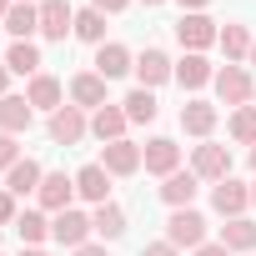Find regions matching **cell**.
<instances>
[{
    "label": "cell",
    "instance_id": "cell-3",
    "mask_svg": "<svg viewBox=\"0 0 256 256\" xmlns=\"http://www.w3.org/2000/svg\"><path fill=\"white\" fill-rule=\"evenodd\" d=\"M191 171L201 176V181H226L231 176V151L226 146H196V156H191Z\"/></svg>",
    "mask_w": 256,
    "mask_h": 256
},
{
    "label": "cell",
    "instance_id": "cell-42",
    "mask_svg": "<svg viewBox=\"0 0 256 256\" xmlns=\"http://www.w3.org/2000/svg\"><path fill=\"white\" fill-rule=\"evenodd\" d=\"M251 66H256V40H251Z\"/></svg>",
    "mask_w": 256,
    "mask_h": 256
},
{
    "label": "cell",
    "instance_id": "cell-29",
    "mask_svg": "<svg viewBox=\"0 0 256 256\" xmlns=\"http://www.w3.org/2000/svg\"><path fill=\"white\" fill-rule=\"evenodd\" d=\"M176 80L196 90V86H206V80H216V76H211V66H206V56H186V60L176 66Z\"/></svg>",
    "mask_w": 256,
    "mask_h": 256
},
{
    "label": "cell",
    "instance_id": "cell-7",
    "mask_svg": "<svg viewBox=\"0 0 256 256\" xmlns=\"http://www.w3.org/2000/svg\"><path fill=\"white\" fill-rule=\"evenodd\" d=\"M30 120H36V106L26 96H0V131H6V136L30 131Z\"/></svg>",
    "mask_w": 256,
    "mask_h": 256
},
{
    "label": "cell",
    "instance_id": "cell-23",
    "mask_svg": "<svg viewBox=\"0 0 256 256\" xmlns=\"http://www.w3.org/2000/svg\"><path fill=\"white\" fill-rule=\"evenodd\" d=\"M26 100H30V106H40V110H60V80H56V76H30Z\"/></svg>",
    "mask_w": 256,
    "mask_h": 256
},
{
    "label": "cell",
    "instance_id": "cell-16",
    "mask_svg": "<svg viewBox=\"0 0 256 256\" xmlns=\"http://www.w3.org/2000/svg\"><path fill=\"white\" fill-rule=\"evenodd\" d=\"M196 181H201L196 171H171V176H166V186H161V201H166V206H176V211H181V206H191Z\"/></svg>",
    "mask_w": 256,
    "mask_h": 256
},
{
    "label": "cell",
    "instance_id": "cell-27",
    "mask_svg": "<svg viewBox=\"0 0 256 256\" xmlns=\"http://www.w3.org/2000/svg\"><path fill=\"white\" fill-rule=\"evenodd\" d=\"M16 231H20L26 246H40V241L50 236V221H46L40 211H20V216H16Z\"/></svg>",
    "mask_w": 256,
    "mask_h": 256
},
{
    "label": "cell",
    "instance_id": "cell-21",
    "mask_svg": "<svg viewBox=\"0 0 256 256\" xmlns=\"http://www.w3.org/2000/svg\"><path fill=\"white\" fill-rule=\"evenodd\" d=\"M90 131H96L106 146H110V141H126V136H120V131H126V110H120V106H100L96 120H90Z\"/></svg>",
    "mask_w": 256,
    "mask_h": 256
},
{
    "label": "cell",
    "instance_id": "cell-5",
    "mask_svg": "<svg viewBox=\"0 0 256 256\" xmlns=\"http://www.w3.org/2000/svg\"><path fill=\"white\" fill-rule=\"evenodd\" d=\"M80 136H86V116H80V106L50 110V141H56V146H76Z\"/></svg>",
    "mask_w": 256,
    "mask_h": 256
},
{
    "label": "cell",
    "instance_id": "cell-8",
    "mask_svg": "<svg viewBox=\"0 0 256 256\" xmlns=\"http://www.w3.org/2000/svg\"><path fill=\"white\" fill-rule=\"evenodd\" d=\"M141 161H146V171L171 176V171L181 166V146H176V141H166V136H156V141H146V146H141Z\"/></svg>",
    "mask_w": 256,
    "mask_h": 256
},
{
    "label": "cell",
    "instance_id": "cell-6",
    "mask_svg": "<svg viewBox=\"0 0 256 256\" xmlns=\"http://www.w3.org/2000/svg\"><path fill=\"white\" fill-rule=\"evenodd\" d=\"M66 30H76V10L66 0H40V36L46 40H66Z\"/></svg>",
    "mask_w": 256,
    "mask_h": 256
},
{
    "label": "cell",
    "instance_id": "cell-35",
    "mask_svg": "<svg viewBox=\"0 0 256 256\" xmlns=\"http://www.w3.org/2000/svg\"><path fill=\"white\" fill-rule=\"evenodd\" d=\"M141 256H176V246H171V241H151Z\"/></svg>",
    "mask_w": 256,
    "mask_h": 256
},
{
    "label": "cell",
    "instance_id": "cell-12",
    "mask_svg": "<svg viewBox=\"0 0 256 256\" xmlns=\"http://www.w3.org/2000/svg\"><path fill=\"white\" fill-rule=\"evenodd\" d=\"M76 191H80L86 201L106 206V196H110V171H106V166H80V171H76Z\"/></svg>",
    "mask_w": 256,
    "mask_h": 256
},
{
    "label": "cell",
    "instance_id": "cell-2",
    "mask_svg": "<svg viewBox=\"0 0 256 256\" xmlns=\"http://www.w3.org/2000/svg\"><path fill=\"white\" fill-rule=\"evenodd\" d=\"M216 36H221V30H216V20H206L201 10H186V16L176 20V40H181L191 56H201V50H206Z\"/></svg>",
    "mask_w": 256,
    "mask_h": 256
},
{
    "label": "cell",
    "instance_id": "cell-18",
    "mask_svg": "<svg viewBox=\"0 0 256 256\" xmlns=\"http://www.w3.org/2000/svg\"><path fill=\"white\" fill-rule=\"evenodd\" d=\"M40 181H46V171H40L36 161H16V166L6 171V191H10V196H26V191H40Z\"/></svg>",
    "mask_w": 256,
    "mask_h": 256
},
{
    "label": "cell",
    "instance_id": "cell-25",
    "mask_svg": "<svg viewBox=\"0 0 256 256\" xmlns=\"http://www.w3.org/2000/svg\"><path fill=\"white\" fill-rule=\"evenodd\" d=\"M120 110H126V120H156V110H161V106H156V96L141 86V90H131V96L120 100Z\"/></svg>",
    "mask_w": 256,
    "mask_h": 256
},
{
    "label": "cell",
    "instance_id": "cell-24",
    "mask_svg": "<svg viewBox=\"0 0 256 256\" xmlns=\"http://www.w3.org/2000/svg\"><path fill=\"white\" fill-rule=\"evenodd\" d=\"M90 226H96V236H106V241H116V236L126 231V211H120L116 201H106V206H96V216H90Z\"/></svg>",
    "mask_w": 256,
    "mask_h": 256
},
{
    "label": "cell",
    "instance_id": "cell-44",
    "mask_svg": "<svg viewBox=\"0 0 256 256\" xmlns=\"http://www.w3.org/2000/svg\"><path fill=\"white\" fill-rule=\"evenodd\" d=\"M146 6H161V0H146Z\"/></svg>",
    "mask_w": 256,
    "mask_h": 256
},
{
    "label": "cell",
    "instance_id": "cell-41",
    "mask_svg": "<svg viewBox=\"0 0 256 256\" xmlns=\"http://www.w3.org/2000/svg\"><path fill=\"white\" fill-rule=\"evenodd\" d=\"M20 256H46V251H40V246H30V251H20Z\"/></svg>",
    "mask_w": 256,
    "mask_h": 256
},
{
    "label": "cell",
    "instance_id": "cell-40",
    "mask_svg": "<svg viewBox=\"0 0 256 256\" xmlns=\"http://www.w3.org/2000/svg\"><path fill=\"white\" fill-rule=\"evenodd\" d=\"M181 6H186V10H201V6H206V0H181Z\"/></svg>",
    "mask_w": 256,
    "mask_h": 256
},
{
    "label": "cell",
    "instance_id": "cell-34",
    "mask_svg": "<svg viewBox=\"0 0 256 256\" xmlns=\"http://www.w3.org/2000/svg\"><path fill=\"white\" fill-rule=\"evenodd\" d=\"M90 10H100V16H116V10H126V0H90Z\"/></svg>",
    "mask_w": 256,
    "mask_h": 256
},
{
    "label": "cell",
    "instance_id": "cell-32",
    "mask_svg": "<svg viewBox=\"0 0 256 256\" xmlns=\"http://www.w3.org/2000/svg\"><path fill=\"white\" fill-rule=\"evenodd\" d=\"M20 156H16V136H6V131H0V171H10Z\"/></svg>",
    "mask_w": 256,
    "mask_h": 256
},
{
    "label": "cell",
    "instance_id": "cell-36",
    "mask_svg": "<svg viewBox=\"0 0 256 256\" xmlns=\"http://www.w3.org/2000/svg\"><path fill=\"white\" fill-rule=\"evenodd\" d=\"M196 256H231V251H226V246H221V241H216V246H211V241H206V246H196Z\"/></svg>",
    "mask_w": 256,
    "mask_h": 256
},
{
    "label": "cell",
    "instance_id": "cell-28",
    "mask_svg": "<svg viewBox=\"0 0 256 256\" xmlns=\"http://www.w3.org/2000/svg\"><path fill=\"white\" fill-rule=\"evenodd\" d=\"M76 36L90 46H106V16L100 10H76Z\"/></svg>",
    "mask_w": 256,
    "mask_h": 256
},
{
    "label": "cell",
    "instance_id": "cell-22",
    "mask_svg": "<svg viewBox=\"0 0 256 256\" xmlns=\"http://www.w3.org/2000/svg\"><path fill=\"white\" fill-rule=\"evenodd\" d=\"M6 30H10V36H20V40H30V36L40 30V6H20V0H16L10 16H6Z\"/></svg>",
    "mask_w": 256,
    "mask_h": 256
},
{
    "label": "cell",
    "instance_id": "cell-20",
    "mask_svg": "<svg viewBox=\"0 0 256 256\" xmlns=\"http://www.w3.org/2000/svg\"><path fill=\"white\" fill-rule=\"evenodd\" d=\"M221 246H226V251H251V246H256V221L231 216V221L221 226Z\"/></svg>",
    "mask_w": 256,
    "mask_h": 256
},
{
    "label": "cell",
    "instance_id": "cell-9",
    "mask_svg": "<svg viewBox=\"0 0 256 256\" xmlns=\"http://www.w3.org/2000/svg\"><path fill=\"white\" fill-rule=\"evenodd\" d=\"M100 166H106L110 176H136L146 161H141V146H131V141H110L106 156H100Z\"/></svg>",
    "mask_w": 256,
    "mask_h": 256
},
{
    "label": "cell",
    "instance_id": "cell-17",
    "mask_svg": "<svg viewBox=\"0 0 256 256\" xmlns=\"http://www.w3.org/2000/svg\"><path fill=\"white\" fill-rule=\"evenodd\" d=\"M126 70H136L131 66V50H126V46H100L96 50V76H106V80H116V76H126Z\"/></svg>",
    "mask_w": 256,
    "mask_h": 256
},
{
    "label": "cell",
    "instance_id": "cell-4",
    "mask_svg": "<svg viewBox=\"0 0 256 256\" xmlns=\"http://www.w3.org/2000/svg\"><path fill=\"white\" fill-rule=\"evenodd\" d=\"M96 226H90V216H80V211H56V221H50V236L60 241V246H86V236H90Z\"/></svg>",
    "mask_w": 256,
    "mask_h": 256
},
{
    "label": "cell",
    "instance_id": "cell-15",
    "mask_svg": "<svg viewBox=\"0 0 256 256\" xmlns=\"http://www.w3.org/2000/svg\"><path fill=\"white\" fill-rule=\"evenodd\" d=\"M70 100H76L80 110H86V106H96V110H100V106H106V76H96V70L76 76V80H70Z\"/></svg>",
    "mask_w": 256,
    "mask_h": 256
},
{
    "label": "cell",
    "instance_id": "cell-37",
    "mask_svg": "<svg viewBox=\"0 0 256 256\" xmlns=\"http://www.w3.org/2000/svg\"><path fill=\"white\" fill-rule=\"evenodd\" d=\"M76 256H106V246H76Z\"/></svg>",
    "mask_w": 256,
    "mask_h": 256
},
{
    "label": "cell",
    "instance_id": "cell-1",
    "mask_svg": "<svg viewBox=\"0 0 256 256\" xmlns=\"http://www.w3.org/2000/svg\"><path fill=\"white\" fill-rule=\"evenodd\" d=\"M166 241H171V246H206V216L191 211V206L171 211V221H166Z\"/></svg>",
    "mask_w": 256,
    "mask_h": 256
},
{
    "label": "cell",
    "instance_id": "cell-26",
    "mask_svg": "<svg viewBox=\"0 0 256 256\" xmlns=\"http://www.w3.org/2000/svg\"><path fill=\"white\" fill-rule=\"evenodd\" d=\"M6 66H10L16 76H40V50H36L30 40H20V46H10V56H6Z\"/></svg>",
    "mask_w": 256,
    "mask_h": 256
},
{
    "label": "cell",
    "instance_id": "cell-19",
    "mask_svg": "<svg viewBox=\"0 0 256 256\" xmlns=\"http://www.w3.org/2000/svg\"><path fill=\"white\" fill-rule=\"evenodd\" d=\"M211 126H216V106H206V100L181 106V131L186 136H211Z\"/></svg>",
    "mask_w": 256,
    "mask_h": 256
},
{
    "label": "cell",
    "instance_id": "cell-46",
    "mask_svg": "<svg viewBox=\"0 0 256 256\" xmlns=\"http://www.w3.org/2000/svg\"><path fill=\"white\" fill-rule=\"evenodd\" d=\"M20 6H30V0H20Z\"/></svg>",
    "mask_w": 256,
    "mask_h": 256
},
{
    "label": "cell",
    "instance_id": "cell-13",
    "mask_svg": "<svg viewBox=\"0 0 256 256\" xmlns=\"http://www.w3.org/2000/svg\"><path fill=\"white\" fill-rule=\"evenodd\" d=\"M246 201H251V191H246L241 181H231V176H226V181H216V191H211V206H216L221 216H241V211H246Z\"/></svg>",
    "mask_w": 256,
    "mask_h": 256
},
{
    "label": "cell",
    "instance_id": "cell-31",
    "mask_svg": "<svg viewBox=\"0 0 256 256\" xmlns=\"http://www.w3.org/2000/svg\"><path fill=\"white\" fill-rule=\"evenodd\" d=\"M231 141L256 146V106H241V110L231 116Z\"/></svg>",
    "mask_w": 256,
    "mask_h": 256
},
{
    "label": "cell",
    "instance_id": "cell-14",
    "mask_svg": "<svg viewBox=\"0 0 256 256\" xmlns=\"http://www.w3.org/2000/svg\"><path fill=\"white\" fill-rule=\"evenodd\" d=\"M136 76H141V86L151 90V86L171 80V76H176V66H171V56H166V50H146V56L136 60Z\"/></svg>",
    "mask_w": 256,
    "mask_h": 256
},
{
    "label": "cell",
    "instance_id": "cell-45",
    "mask_svg": "<svg viewBox=\"0 0 256 256\" xmlns=\"http://www.w3.org/2000/svg\"><path fill=\"white\" fill-rule=\"evenodd\" d=\"M251 201H256V186H251Z\"/></svg>",
    "mask_w": 256,
    "mask_h": 256
},
{
    "label": "cell",
    "instance_id": "cell-11",
    "mask_svg": "<svg viewBox=\"0 0 256 256\" xmlns=\"http://www.w3.org/2000/svg\"><path fill=\"white\" fill-rule=\"evenodd\" d=\"M36 196H40V206H46V211H70V196H76V181H70L66 171H50V176L40 181V191H36Z\"/></svg>",
    "mask_w": 256,
    "mask_h": 256
},
{
    "label": "cell",
    "instance_id": "cell-38",
    "mask_svg": "<svg viewBox=\"0 0 256 256\" xmlns=\"http://www.w3.org/2000/svg\"><path fill=\"white\" fill-rule=\"evenodd\" d=\"M6 80H10V66H0V96H6Z\"/></svg>",
    "mask_w": 256,
    "mask_h": 256
},
{
    "label": "cell",
    "instance_id": "cell-30",
    "mask_svg": "<svg viewBox=\"0 0 256 256\" xmlns=\"http://www.w3.org/2000/svg\"><path fill=\"white\" fill-rule=\"evenodd\" d=\"M216 40H221L226 60H241V56H251V36H246V26H226Z\"/></svg>",
    "mask_w": 256,
    "mask_h": 256
},
{
    "label": "cell",
    "instance_id": "cell-10",
    "mask_svg": "<svg viewBox=\"0 0 256 256\" xmlns=\"http://www.w3.org/2000/svg\"><path fill=\"white\" fill-rule=\"evenodd\" d=\"M216 96H221L226 106H246V100H251V76H246L241 66L216 70Z\"/></svg>",
    "mask_w": 256,
    "mask_h": 256
},
{
    "label": "cell",
    "instance_id": "cell-33",
    "mask_svg": "<svg viewBox=\"0 0 256 256\" xmlns=\"http://www.w3.org/2000/svg\"><path fill=\"white\" fill-rule=\"evenodd\" d=\"M20 211H16V196L10 191H0V226H6V221H16Z\"/></svg>",
    "mask_w": 256,
    "mask_h": 256
},
{
    "label": "cell",
    "instance_id": "cell-43",
    "mask_svg": "<svg viewBox=\"0 0 256 256\" xmlns=\"http://www.w3.org/2000/svg\"><path fill=\"white\" fill-rule=\"evenodd\" d=\"M251 166H256V146H251Z\"/></svg>",
    "mask_w": 256,
    "mask_h": 256
},
{
    "label": "cell",
    "instance_id": "cell-39",
    "mask_svg": "<svg viewBox=\"0 0 256 256\" xmlns=\"http://www.w3.org/2000/svg\"><path fill=\"white\" fill-rule=\"evenodd\" d=\"M10 6H16V0H0V20H6V16H10Z\"/></svg>",
    "mask_w": 256,
    "mask_h": 256
}]
</instances>
